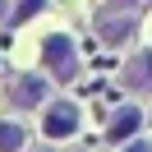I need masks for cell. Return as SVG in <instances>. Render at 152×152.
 <instances>
[{"label": "cell", "instance_id": "1", "mask_svg": "<svg viewBox=\"0 0 152 152\" xmlns=\"http://www.w3.org/2000/svg\"><path fill=\"white\" fill-rule=\"evenodd\" d=\"M42 56H46V69L56 78H74V42L69 37H46Z\"/></svg>", "mask_w": 152, "mask_h": 152}, {"label": "cell", "instance_id": "2", "mask_svg": "<svg viewBox=\"0 0 152 152\" xmlns=\"http://www.w3.org/2000/svg\"><path fill=\"white\" fill-rule=\"evenodd\" d=\"M74 124H78L74 102H56V106L46 111V134H51V138H69V134H74Z\"/></svg>", "mask_w": 152, "mask_h": 152}, {"label": "cell", "instance_id": "3", "mask_svg": "<svg viewBox=\"0 0 152 152\" xmlns=\"http://www.w3.org/2000/svg\"><path fill=\"white\" fill-rule=\"evenodd\" d=\"M124 83L129 88H152V51H143L134 65H124Z\"/></svg>", "mask_w": 152, "mask_h": 152}, {"label": "cell", "instance_id": "4", "mask_svg": "<svg viewBox=\"0 0 152 152\" xmlns=\"http://www.w3.org/2000/svg\"><path fill=\"white\" fill-rule=\"evenodd\" d=\"M134 129H138V111H134V106H124V111L111 120V138H129Z\"/></svg>", "mask_w": 152, "mask_h": 152}, {"label": "cell", "instance_id": "5", "mask_svg": "<svg viewBox=\"0 0 152 152\" xmlns=\"http://www.w3.org/2000/svg\"><path fill=\"white\" fill-rule=\"evenodd\" d=\"M37 97H42V83H37V78H19V83H14V102H19V106H32Z\"/></svg>", "mask_w": 152, "mask_h": 152}, {"label": "cell", "instance_id": "6", "mask_svg": "<svg viewBox=\"0 0 152 152\" xmlns=\"http://www.w3.org/2000/svg\"><path fill=\"white\" fill-rule=\"evenodd\" d=\"M129 32H134L129 19H102V37H106V42H124Z\"/></svg>", "mask_w": 152, "mask_h": 152}, {"label": "cell", "instance_id": "7", "mask_svg": "<svg viewBox=\"0 0 152 152\" xmlns=\"http://www.w3.org/2000/svg\"><path fill=\"white\" fill-rule=\"evenodd\" d=\"M19 148H23V129L5 120L0 124V152H19Z\"/></svg>", "mask_w": 152, "mask_h": 152}, {"label": "cell", "instance_id": "8", "mask_svg": "<svg viewBox=\"0 0 152 152\" xmlns=\"http://www.w3.org/2000/svg\"><path fill=\"white\" fill-rule=\"evenodd\" d=\"M37 10H42V0H23V5H19V23L28 19V14H37Z\"/></svg>", "mask_w": 152, "mask_h": 152}, {"label": "cell", "instance_id": "9", "mask_svg": "<svg viewBox=\"0 0 152 152\" xmlns=\"http://www.w3.org/2000/svg\"><path fill=\"white\" fill-rule=\"evenodd\" d=\"M129 152H152V148H148V143H134V148H129Z\"/></svg>", "mask_w": 152, "mask_h": 152}]
</instances>
